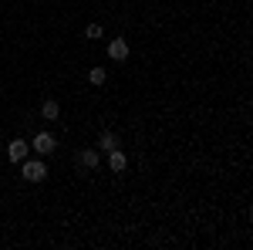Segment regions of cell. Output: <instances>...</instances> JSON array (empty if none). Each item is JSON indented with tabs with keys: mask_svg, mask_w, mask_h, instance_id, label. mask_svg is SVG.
Returning <instances> with one entry per match:
<instances>
[{
	"mask_svg": "<svg viewBox=\"0 0 253 250\" xmlns=\"http://www.w3.org/2000/svg\"><path fill=\"white\" fill-rule=\"evenodd\" d=\"M24 179L27 183H44L47 179V166L38 159H24Z\"/></svg>",
	"mask_w": 253,
	"mask_h": 250,
	"instance_id": "cell-1",
	"label": "cell"
},
{
	"mask_svg": "<svg viewBox=\"0 0 253 250\" xmlns=\"http://www.w3.org/2000/svg\"><path fill=\"white\" fill-rule=\"evenodd\" d=\"M31 149H38L41 155H51L54 149H58V142H54V135H51V132H38L34 139H31Z\"/></svg>",
	"mask_w": 253,
	"mask_h": 250,
	"instance_id": "cell-2",
	"label": "cell"
},
{
	"mask_svg": "<svg viewBox=\"0 0 253 250\" xmlns=\"http://www.w3.org/2000/svg\"><path fill=\"white\" fill-rule=\"evenodd\" d=\"M27 149H31V142H24V139L7 142V155H10V162H24V159H27Z\"/></svg>",
	"mask_w": 253,
	"mask_h": 250,
	"instance_id": "cell-3",
	"label": "cell"
},
{
	"mask_svg": "<svg viewBox=\"0 0 253 250\" xmlns=\"http://www.w3.org/2000/svg\"><path fill=\"white\" fill-rule=\"evenodd\" d=\"M108 58H112V61H125V58H128V41L115 38L112 44H108Z\"/></svg>",
	"mask_w": 253,
	"mask_h": 250,
	"instance_id": "cell-4",
	"label": "cell"
},
{
	"mask_svg": "<svg viewBox=\"0 0 253 250\" xmlns=\"http://www.w3.org/2000/svg\"><path fill=\"white\" fill-rule=\"evenodd\" d=\"M108 166H112V173H122V169L128 166L125 152H122V149H112V152H108Z\"/></svg>",
	"mask_w": 253,
	"mask_h": 250,
	"instance_id": "cell-5",
	"label": "cell"
},
{
	"mask_svg": "<svg viewBox=\"0 0 253 250\" xmlns=\"http://www.w3.org/2000/svg\"><path fill=\"white\" fill-rule=\"evenodd\" d=\"M78 162L84 166V169H95V166H98V152H95V149H81V152H78Z\"/></svg>",
	"mask_w": 253,
	"mask_h": 250,
	"instance_id": "cell-6",
	"label": "cell"
},
{
	"mask_svg": "<svg viewBox=\"0 0 253 250\" xmlns=\"http://www.w3.org/2000/svg\"><path fill=\"white\" fill-rule=\"evenodd\" d=\"M98 149H101V152H112V149H118V135H115V132H105L101 139H98Z\"/></svg>",
	"mask_w": 253,
	"mask_h": 250,
	"instance_id": "cell-7",
	"label": "cell"
},
{
	"mask_svg": "<svg viewBox=\"0 0 253 250\" xmlns=\"http://www.w3.org/2000/svg\"><path fill=\"white\" fill-rule=\"evenodd\" d=\"M41 115H44V118H58L61 115V105L54 101V98H47V101L41 105Z\"/></svg>",
	"mask_w": 253,
	"mask_h": 250,
	"instance_id": "cell-8",
	"label": "cell"
},
{
	"mask_svg": "<svg viewBox=\"0 0 253 250\" xmlns=\"http://www.w3.org/2000/svg\"><path fill=\"white\" fill-rule=\"evenodd\" d=\"M105 78H108L105 68H91V71H88V81H91V85H105Z\"/></svg>",
	"mask_w": 253,
	"mask_h": 250,
	"instance_id": "cell-9",
	"label": "cell"
},
{
	"mask_svg": "<svg viewBox=\"0 0 253 250\" xmlns=\"http://www.w3.org/2000/svg\"><path fill=\"white\" fill-rule=\"evenodd\" d=\"M84 34H88L91 41H98V38H101V24H88V31H84Z\"/></svg>",
	"mask_w": 253,
	"mask_h": 250,
	"instance_id": "cell-10",
	"label": "cell"
}]
</instances>
